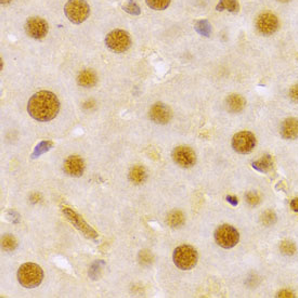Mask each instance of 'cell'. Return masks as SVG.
I'll return each mask as SVG.
<instances>
[{"label":"cell","mask_w":298,"mask_h":298,"mask_svg":"<svg viewBox=\"0 0 298 298\" xmlns=\"http://www.w3.org/2000/svg\"><path fill=\"white\" fill-rule=\"evenodd\" d=\"M256 27L262 35H272L279 29V19L273 13H262L257 19Z\"/></svg>","instance_id":"9c48e42d"},{"label":"cell","mask_w":298,"mask_h":298,"mask_svg":"<svg viewBox=\"0 0 298 298\" xmlns=\"http://www.w3.org/2000/svg\"><path fill=\"white\" fill-rule=\"evenodd\" d=\"M281 135L286 140H294L298 138V119L287 118L281 126Z\"/></svg>","instance_id":"5bb4252c"},{"label":"cell","mask_w":298,"mask_h":298,"mask_svg":"<svg viewBox=\"0 0 298 298\" xmlns=\"http://www.w3.org/2000/svg\"><path fill=\"white\" fill-rule=\"evenodd\" d=\"M290 207H292L295 212H298V198L292 201V203H290Z\"/></svg>","instance_id":"f546056e"},{"label":"cell","mask_w":298,"mask_h":298,"mask_svg":"<svg viewBox=\"0 0 298 298\" xmlns=\"http://www.w3.org/2000/svg\"><path fill=\"white\" fill-rule=\"evenodd\" d=\"M10 2H11V0H2V4L6 5V4H9Z\"/></svg>","instance_id":"1f68e13d"},{"label":"cell","mask_w":298,"mask_h":298,"mask_svg":"<svg viewBox=\"0 0 298 298\" xmlns=\"http://www.w3.org/2000/svg\"><path fill=\"white\" fill-rule=\"evenodd\" d=\"M44 279V272L36 263L27 262L18 270V281L25 288H35Z\"/></svg>","instance_id":"7a4b0ae2"},{"label":"cell","mask_w":298,"mask_h":298,"mask_svg":"<svg viewBox=\"0 0 298 298\" xmlns=\"http://www.w3.org/2000/svg\"><path fill=\"white\" fill-rule=\"evenodd\" d=\"M279 296H280V297H294V295H293L292 293L285 292V290H284V292H281V293L279 294Z\"/></svg>","instance_id":"4dcf8cb0"},{"label":"cell","mask_w":298,"mask_h":298,"mask_svg":"<svg viewBox=\"0 0 298 298\" xmlns=\"http://www.w3.org/2000/svg\"><path fill=\"white\" fill-rule=\"evenodd\" d=\"M246 200L250 205H256L259 203V196L255 192H248L246 194Z\"/></svg>","instance_id":"4316f807"},{"label":"cell","mask_w":298,"mask_h":298,"mask_svg":"<svg viewBox=\"0 0 298 298\" xmlns=\"http://www.w3.org/2000/svg\"><path fill=\"white\" fill-rule=\"evenodd\" d=\"M77 81L81 87L90 88L97 84V75L96 73L91 70H85L79 73Z\"/></svg>","instance_id":"2e32d148"},{"label":"cell","mask_w":298,"mask_h":298,"mask_svg":"<svg viewBox=\"0 0 298 298\" xmlns=\"http://www.w3.org/2000/svg\"><path fill=\"white\" fill-rule=\"evenodd\" d=\"M185 222V216L180 211H173L167 216V223L172 228H179Z\"/></svg>","instance_id":"ac0fdd59"},{"label":"cell","mask_w":298,"mask_h":298,"mask_svg":"<svg viewBox=\"0 0 298 298\" xmlns=\"http://www.w3.org/2000/svg\"><path fill=\"white\" fill-rule=\"evenodd\" d=\"M174 263L180 270H191L198 263L199 255L195 248L190 245H181L175 249Z\"/></svg>","instance_id":"3957f363"},{"label":"cell","mask_w":298,"mask_h":298,"mask_svg":"<svg viewBox=\"0 0 298 298\" xmlns=\"http://www.w3.org/2000/svg\"><path fill=\"white\" fill-rule=\"evenodd\" d=\"M25 32L34 39H42L48 33V23L43 18H30L25 23Z\"/></svg>","instance_id":"ba28073f"},{"label":"cell","mask_w":298,"mask_h":298,"mask_svg":"<svg viewBox=\"0 0 298 298\" xmlns=\"http://www.w3.org/2000/svg\"><path fill=\"white\" fill-rule=\"evenodd\" d=\"M2 244H3V248L5 250H7V252H11V250H15L16 247H17V241L10 234H6V235L3 236Z\"/></svg>","instance_id":"7402d4cb"},{"label":"cell","mask_w":298,"mask_h":298,"mask_svg":"<svg viewBox=\"0 0 298 298\" xmlns=\"http://www.w3.org/2000/svg\"><path fill=\"white\" fill-rule=\"evenodd\" d=\"M281 252L284 255H287L290 256L293 255L296 252V246L293 242H289V241H284L281 243V246H280Z\"/></svg>","instance_id":"cb8c5ba5"},{"label":"cell","mask_w":298,"mask_h":298,"mask_svg":"<svg viewBox=\"0 0 298 298\" xmlns=\"http://www.w3.org/2000/svg\"><path fill=\"white\" fill-rule=\"evenodd\" d=\"M216 9L218 11L228 10L232 13H236L240 10V5L238 0H220Z\"/></svg>","instance_id":"d6986e66"},{"label":"cell","mask_w":298,"mask_h":298,"mask_svg":"<svg viewBox=\"0 0 298 298\" xmlns=\"http://www.w3.org/2000/svg\"><path fill=\"white\" fill-rule=\"evenodd\" d=\"M279 2H282V3H287V2H289V0H279Z\"/></svg>","instance_id":"d6a6232c"},{"label":"cell","mask_w":298,"mask_h":298,"mask_svg":"<svg viewBox=\"0 0 298 298\" xmlns=\"http://www.w3.org/2000/svg\"><path fill=\"white\" fill-rule=\"evenodd\" d=\"M105 44L108 49L116 53H121L130 48L131 38L129 34L124 30H114L107 34Z\"/></svg>","instance_id":"5b68a950"},{"label":"cell","mask_w":298,"mask_h":298,"mask_svg":"<svg viewBox=\"0 0 298 298\" xmlns=\"http://www.w3.org/2000/svg\"><path fill=\"white\" fill-rule=\"evenodd\" d=\"M147 6L154 10H164L171 4V0H146Z\"/></svg>","instance_id":"603a6c76"},{"label":"cell","mask_w":298,"mask_h":298,"mask_svg":"<svg viewBox=\"0 0 298 298\" xmlns=\"http://www.w3.org/2000/svg\"><path fill=\"white\" fill-rule=\"evenodd\" d=\"M129 179L135 185H140L142 182H144L146 179L145 169L139 165L132 167L129 173Z\"/></svg>","instance_id":"e0dca14e"},{"label":"cell","mask_w":298,"mask_h":298,"mask_svg":"<svg viewBox=\"0 0 298 298\" xmlns=\"http://www.w3.org/2000/svg\"><path fill=\"white\" fill-rule=\"evenodd\" d=\"M253 165L260 172H267L268 169L272 166V160H271L270 155H265V157H262L260 160L254 162Z\"/></svg>","instance_id":"ffe728a7"},{"label":"cell","mask_w":298,"mask_h":298,"mask_svg":"<svg viewBox=\"0 0 298 298\" xmlns=\"http://www.w3.org/2000/svg\"><path fill=\"white\" fill-rule=\"evenodd\" d=\"M172 157L176 164L184 168L192 167L196 162L194 151L188 146H178L174 148Z\"/></svg>","instance_id":"30bf717a"},{"label":"cell","mask_w":298,"mask_h":298,"mask_svg":"<svg viewBox=\"0 0 298 298\" xmlns=\"http://www.w3.org/2000/svg\"><path fill=\"white\" fill-rule=\"evenodd\" d=\"M85 171V163L83 159L76 157V155H72V157L67 158L64 162V172L73 176V177H79L83 175Z\"/></svg>","instance_id":"4fadbf2b"},{"label":"cell","mask_w":298,"mask_h":298,"mask_svg":"<svg viewBox=\"0 0 298 298\" xmlns=\"http://www.w3.org/2000/svg\"><path fill=\"white\" fill-rule=\"evenodd\" d=\"M123 9H124L126 12L130 13V15H133V16H139L140 13H141L140 7H139V5H138L137 3H135V2H129V3H127L126 5L123 6Z\"/></svg>","instance_id":"d4e9b609"},{"label":"cell","mask_w":298,"mask_h":298,"mask_svg":"<svg viewBox=\"0 0 298 298\" xmlns=\"http://www.w3.org/2000/svg\"><path fill=\"white\" fill-rule=\"evenodd\" d=\"M63 213L65 214L66 218L69 219L74 226H75L78 230H80L87 238L94 239L97 236V233L93 231V230L87 225V223L81 219V217H79L75 212H73L70 208H63Z\"/></svg>","instance_id":"8fae6325"},{"label":"cell","mask_w":298,"mask_h":298,"mask_svg":"<svg viewBox=\"0 0 298 298\" xmlns=\"http://www.w3.org/2000/svg\"><path fill=\"white\" fill-rule=\"evenodd\" d=\"M150 118L155 124L165 125L172 119L171 108L163 103H155L150 110Z\"/></svg>","instance_id":"7c38bea8"},{"label":"cell","mask_w":298,"mask_h":298,"mask_svg":"<svg viewBox=\"0 0 298 298\" xmlns=\"http://www.w3.org/2000/svg\"><path fill=\"white\" fill-rule=\"evenodd\" d=\"M289 97H290V99L294 101V102L298 103V85H295V86H293L292 88H290Z\"/></svg>","instance_id":"83f0119b"},{"label":"cell","mask_w":298,"mask_h":298,"mask_svg":"<svg viewBox=\"0 0 298 298\" xmlns=\"http://www.w3.org/2000/svg\"><path fill=\"white\" fill-rule=\"evenodd\" d=\"M194 27H195L196 32L201 34V35H204V36H209V34H211V32H212L211 24H209L206 20H201V21L196 22Z\"/></svg>","instance_id":"44dd1931"},{"label":"cell","mask_w":298,"mask_h":298,"mask_svg":"<svg viewBox=\"0 0 298 298\" xmlns=\"http://www.w3.org/2000/svg\"><path fill=\"white\" fill-rule=\"evenodd\" d=\"M246 105V100L240 94H231L227 98V107L230 112L240 113Z\"/></svg>","instance_id":"9a60e30c"},{"label":"cell","mask_w":298,"mask_h":298,"mask_svg":"<svg viewBox=\"0 0 298 298\" xmlns=\"http://www.w3.org/2000/svg\"><path fill=\"white\" fill-rule=\"evenodd\" d=\"M60 110V102L54 93L39 91L34 94L27 104V112L38 121H49L57 116Z\"/></svg>","instance_id":"6da1fadb"},{"label":"cell","mask_w":298,"mask_h":298,"mask_svg":"<svg viewBox=\"0 0 298 298\" xmlns=\"http://www.w3.org/2000/svg\"><path fill=\"white\" fill-rule=\"evenodd\" d=\"M256 146L255 135L249 131H241L232 139V147L235 152L241 154L250 153Z\"/></svg>","instance_id":"52a82bcc"},{"label":"cell","mask_w":298,"mask_h":298,"mask_svg":"<svg viewBox=\"0 0 298 298\" xmlns=\"http://www.w3.org/2000/svg\"><path fill=\"white\" fill-rule=\"evenodd\" d=\"M66 18L74 24H80L89 17L90 7L85 0H69L64 6Z\"/></svg>","instance_id":"277c9868"},{"label":"cell","mask_w":298,"mask_h":298,"mask_svg":"<svg viewBox=\"0 0 298 298\" xmlns=\"http://www.w3.org/2000/svg\"><path fill=\"white\" fill-rule=\"evenodd\" d=\"M215 240L223 248H232L239 243L240 234L238 230L229 225H222L215 231Z\"/></svg>","instance_id":"8992f818"},{"label":"cell","mask_w":298,"mask_h":298,"mask_svg":"<svg viewBox=\"0 0 298 298\" xmlns=\"http://www.w3.org/2000/svg\"><path fill=\"white\" fill-rule=\"evenodd\" d=\"M275 220H276V216L272 211L265 212V213H263L262 217H261V221H262L263 225H266V226L273 225V223L275 222Z\"/></svg>","instance_id":"484cf974"},{"label":"cell","mask_w":298,"mask_h":298,"mask_svg":"<svg viewBox=\"0 0 298 298\" xmlns=\"http://www.w3.org/2000/svg\"><path fill=\"white\" fill-rule=\"evenodd\" d=\"M140 258H141V259H143V260H141V262H143V263H144L145 261L148 262V263H150V262L152 261V260H151V259H152V256H151L150 254H148V253L146 252V250H144V252H142V253L140 254Z\"/></svg>","instance_id":"f1b7e54d"}]
</instances>
